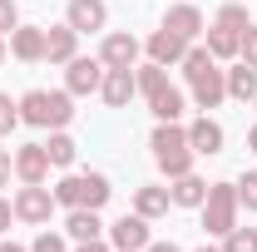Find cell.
Here are the masks:
<instances>
[{"label": "cell", "mask_w": 257, "mask_h": 252, "mask_svg": "<svg viewBox=\"0 0 257 252\" xmlns=\"http://www.w3.org/2000/svg\"><path fill=\"white\" fill-rule=\"evenodd\" d=\"M149 252H178V247H173V242H154Z\"/></svg>", "instance_id": "d590c367"}, {"label": "cell", "mask_w": 257, "mask_h": 252, "mask_svg": "<svg viewBox=\"0 0 257 252\" xmlns=\"http://www.w3.org/2000/svg\"><path fill=\"white\" fill-rule=\"evenodd\" d=\"M20 119H25V124H55L50 94H45V89H30V94L20 99Z\"/></svg>", "instance_id": "2e32d148"}, {"label": "cell", "mask_w": 257, "mask_h": 252, "mask_svg": "<svg viewBox=\"0 0 257 252\" xmlns=\"http://www.w3.org/2000/svg\"><path fill=\"white\" fill-rule=\"evenodd\" d=\"M0 252H25V247H15V242H5V247H0Z\"/></svg>", "instance_id": "8d00e7d4"}, {"label": "cell", "mask_w": 257, "mask_h": 252, "mask_svg": "<svg viewBox=\"0 0 257 252\" xmlns=\"http://www.w3.org/2000/svg\"><path fill=\"white\" fill-rule=\"evenodd\" d=\"M218 25H227V30H247V10H242V5H223V15H218Z\"/></svg>", "instance_id": "4316f807"}, {"label": "cell", "mask_w": 257, "mask_h": 252, "mask_svg": "<svg viewBox=\"0 0 257 252\" xmlns=\"http://www.w3.org/2000/svg\"><path fill=\"white\" fill-rule=\"evenodd\" d=\"M149 55H154V64H173V60H183V55H188V40H183V35H173V30H159L154 40H149Z\"/></svg>", "instance_id": "30bf717a"}, {"label": "cell", "mask_w": 257, "mask_h": 252, "mask_svg": "<svg viewBox=\"0 0 257 252\" xmlns=\"http://www.w3.org/2000/svg\"><path fill=\"white\" fill-rule=\"evenodd\" d=\"M163 30H173V35H183V40H193V35L203 30V15H198L193 5H173V10H168V20H163Z\"/></svg>", "instance_id": "9a60e30c"}, {"label": "cell", "mask_w": 257, "mask_h": 252, "mask_svg": "<svg viewBox=\"0 0 257 252\" xmlns=\"http://www.w3.org/2000/svg\"><path fill=\"white\" fill-rule=\"evenodd\" d=\"M10 168H15V163H10V154H0V188L10 183Z\"/></svg>", "instance_id": "d6a6232c"}, {"label": "cell", "mask_w": 257, "mask_h": 252, "mask_svg": "<svg viewBox=\"0 0 257 252\" xmlns=\"http://www.w3.org/2000/svg\"><path fill=\"white\" fill-rule=\"evenodd\" d=\"M227 94V79H223V69H208L198 84H193V99H198V109H218Z\"/></svg>", "instance_id": "8fae6325"}, {"label": "cell", "mask_w": 257, "mask_h": 252, "mask_svg": "<svg viewBox=\"0 0 257 252\" xmlns=\"http://www.w3.org/2000/svg\"><path fill=\"white\" fill-rule=\"evenodd\" d=\"M154 154H159V168L168 173V178L193 173V144H188V134H183L178 124H163L159 134H154Z\"/></svg>", "instance_id": "6da1fadb"}, {"label": "cell", "mask_w": 257, "mask_h": 252, "mask_svg": "<svg viewBox=\"0 0 257 252\" xmlns=\"http://www.w3.org/2000/svg\"><path fill=\"white\" fill-rule=\"evenodd\" d=\"M223 252H257V232H252V227H232Z\"/></svg>", "instance_id": "484cf974"}, {"label": "cell", "mask_w": 257, "mask_h": 252, "mask_svg": "<svg viewBox=\"0 0 257 252\" xmlns=\"http://www.w3.org/2000/svg\"><path fill=\"white\" fill-rule=\"evenodd\" d=\"M55 203H64V208H104L109 203V178L104 173H74L55 188Z\"/></svg>", "instance_id": "7a4b0ae2"}, {"label": "cell", "mask_w": 257, "mask_h": 252, "mask_svg": "<svg viewBox=\"0 0 257 252\" xmlns=\"http://www.w3.org/2000/svg\"><path fill=\"white\" fill-rule=\"evenodd\" d=\"M10 213H15V208H10V203H5V198H0V232H5V227H10Z\"/></svg>", "instance_id": "836d02e7"}, {"label": "cell", "mask_w": 257, "mask_h": 252, "mask_svg": "<svg viewBox=\"0 0 257 252\" xmlns=\"http://www.w3.org/2000/svg\"><path fill=\"white\" fill-rule=\"evenodd\" d=\"M237 203L257 208V173H247V178H242V188H237Z\"/></svg>", "instance_id": "f546056e"}, {"label": "cell", "mask_w": 257, "mask_h": 252, "mask_svg": "<svg viewBox=\"0 0 257 252\" xmlns=\"http://www.w3.org/2000/svg\"><path fill=\"white\" fill-rule=\"evenodd\" d=\"M15 173H20L25 183H45V173H50V154H45V144H25V149L15 154Z\"/></svg>", "instance_id": "52a82bcc"}, {"label": "cell", "mask_w": 257, "mask_h": 252, "mask_svg": "<svg viewBox=\"0 0 257 252\" xmlns=\"http://www.w3.org/2000/svg\"><path fill=\"white\" fill-rule=\"evenodd\" d=\"M237 55H242V60H247V64L257 69V30H252V25L242 30V45H237Z\"/></svg>", "instance_id": "f1b7e54d"}, {"label": "cell", "mask_w": 257, "mask_h": 252, "mask_svg": "<svg viewBox=\"0 0 257 252\" xmlns=\"http://www.w3.org/2000/svg\"><path fill=\"white\" fill-rule=\"evenodd\" d=\"M134 84H139L144 94L154 99V94L163 89V84H168V74H163V64H149V69H139V79H134Z\"/></svg>", "instance_id": "d4e9b609"}, {"label": "cell", "mask_w": 257, "mask_h": 252, "mask_svg": "<svg viewBox=\"0 0 257 252\" xmlns=\"http://www.w3.org/2000/svg\"><path fill=\"white\" fill-rule=\"evenodd\" d=\"M99 89H104V99H109V109H124L139 84H134L128 69H104V84H99Z\"/></svg>", "instance_id": "9c48e42d"}, {"label": "cell", "mask_w": 257, "mask_h": 252, "mask_svg": "<svg viewBox=\"0 0 257 252\" xmlns=\"http://www.w3.org/2000/svg\"><path fill=\"white\" fill-rule=\"evenodd\" d=\"M198 252H213V247H198Z\"/></svg>", "instance_id": "ab89813d"}, {"label": "cell", "mask_w": 257, "mask_h": 252, "mask_svg": "<svg viewBox=\"0 0 257 252\" xmlns=\"http://www.w3.org/2000/svg\"><path fill=\"white\" fill-rule=\"evenodd\" d=\"M247 144H252V154H257V129H252V134H247Z\"/></svg>", "instance_id": "74e56055"}, {"label": "cell", "mask_w": 257, "mask_h": 252, "mask_svg": "<svg viewBox=\"0 0 257 252\" xmlns=\"http://www.w3.org/2000/svg\"><path fill=\"white\" fill-rule=\"evenodd\" d=\"M227 94L242 99V104H247V99H257V69H252V64H242V69H227Z\"/></svg>", "instance_id": "ffe728a7"}, {"label": "cell", "mask_w": 257, "mask_h": 252, "mask_svg": "<svg viewBox=\"0 0 257 252\" xmlns=\"http://www.w3.org/2000/svg\"><path fill=\"white\" fill-rule=\"evenodd\" d=\"M45 154H50V163H74V154H79V144H74V139H69V134H55V139H50V144H45Z\"/></svg>", "instance_id": "cb8c5ba5"}, {"label": "cell", "mask_w": 257, "mask_h": 252, "mask_svg": "<svg viewBox=\"0 0 257 252\" xmlns=\"http://www.w3.org/2000/svg\"><path fill=\"white\" fill-rule=\"evenodd\" d=\"M35 252H64V237H55V232H40V237H35Z\"/></svg>", "instance_id": "4dcf8cb0"}, {"label": "cell", "mask_w": 257, "mask_h": 252, "mask_svg": "<svg viewBox=\"0 0 257 252\" xmlns=\"http://www.w3.org/2000/svg\"><path fill=\"white\" fill-rule=\"evenodd\" d=\"M74 25H50L45 30V60H74Z\"/></svg>", "instance_id": "7c38bea8"}, {"label": "cell", "mask_w": 257, "mask_h": 252, "mask_svg": "<svg viewBox=\"0 0 257 252\" xmlns=\"http://www.w3.org/2000/svg\"><path fill=\"white\" fill-rule=\"evenodd\" d=\"M50 208H55V193L40 188V183H25V188L15 193V218H25V222H45Z\"/></svg>", "instance_id": "277c9868"}, {"label": "cell", "mask_w": 257, "mask_h": 252, "mask_svg": "<svg viewBox=\"0 0 257 252\" xmlns=\"http://www.w3.org/2000/svg\"><path fill=\"white\" fill-rule=\"evenodd\" d=\"M203 227L218 232V237H227L237 227V188H227V183L208 188V198H203Z\"/></svg>", "instance_id": "3957f363"}, {"label": "cell", "mask_w": 257, "mask_h": 252, "mask_svg": "<svg viewBox=\"0 0 257 252\" xmlns=\"http://www.w3.org/2000/svg\"><path fill=\"white\" fill-rule=\"evenodd\" d=\"M15 30V0H0V35Z\"/></svg>", "instance_id": "1f68e13d"}, {"label": "cell", "mask_w": 257, "mask_h": 252, "mask_svg": "<svg viewBox=\"0 0 257 252\" xmlns=\"http://www.w3.org/2000/svg\"><path fill=\"white\" fill-rule=\"evenodd\" d=\"M188 144H193V154H218L223 149V129L213 124V119H198L188 129Z\"/></svg>", "instance_id": "5bb4252c"}, {"label": "cell", "mask_w": 257, "mask_h": 252, "mask_svg": "<svg viewBox=\"0 0 257 252\" xmlns=\"http://www.w3.org/2000/svg\"><path fill=\"white\" fill-rule=\"evenodd\" d=\"M0 60H5V45H0Z\"/></svg>", "instance_id": "f35d334b"}, {"label": "cell", "mask_w": 257, "mask_h": 252, "mask_svg": "<svg viewBox=\"0 0 257 252\" xmlns=\"http://www.w3.org/2000/svg\"><path fill=\"white\" fill-rule=\"evenodd\" d=\"M10 50H15L20 60H45V30H15Z\"/></svg>", "instance_id": "44dd1931"}, {"label": "cell", "mask_w": 257, "mask_h": 252, "mask_svg": "<svg viewBox=\"0 0 257 252\" xmlns=\"http://www.w3.org/2000/svg\"><path fill=\"white\" fill-rule=\"evenodd\" d=\"M134 203H139V213H144V218L168 213V193H163V188H139V198H134Z\"/></svg>", "instance_id": "603a6c76"}, {"label": "cell", "mask_w": 257, "mask_h": 252, "mask_svg": "<svg viewBox=\"0 0 257 252\" xmlns=\"http://www.w3.org/2000/svg\"><path fill=\"white\" fill-rule=\"evenodd\" d=\"M79 252H109V247H104L99 237H89V242H79Z\"/></svg>", "instance_id": "e575fe53"}, {"label": "cell", "mask_w": 257, "mask_h": 252, "mask_svg": "<svg viewBox=\"0 0 257 252\" xmlns=\"http://www.w3.org/2000/svg\"><path fill=\"white\" fill-rule=\"evenodd\" d=\"M99 60H104V69H134V60H139V40H134V35H109Z\"/></svg>", "instance_id": "5b68a950"}, {"label": "cell", "mask_w": 257, "mask_h": 252, "mask_svg": "<svg viewBox=\"0 0 257 252\" xmlns=\"http://www.w3.org/2000/svg\"><path fill=\"white\" fill-rule=\"evenodd\" d=\"M203 198H208V183H203V178H193V173H178V178H173V203H178V208H198Z\"/></svg>", "instance_id": "e0dca14e"}, {"label": "cell", "mask_w": 257, "mask_h": 252, "mask_svg": "<svg viewBox=\"0 0 257 252\" xmlns=\"http://www.w3.org/2000/svg\"><path fill=\"white\" fill-rule=\"evenodd\" d=\"M237 45H242V35L227 30V25H213V30H208V55H213V60H232Z\"/></svg>", "instance_id": "ac0fdd59"}, {"label": "cell", "mask_w": 257, "mask_h": 252, "mask_svg": "<svg viewBox=\"0 0 257 252\" xmlns=\"http://www.w3.org/2000/svg\"><path fill=\"white\" fill-rule=\"evenodd\" d=\"M104 84V60H69V94H94Z\"/></svg>", "instance_id": "8992f818"}, {"label": "cell", "mask_w": 257, "mask_h": 252, "mask_svg": "<svg viewBox=\"0 0 257 252\" xmlns=\"http://www.w3.org/2000/svg\"><path fill=\"white\" fill-rule=\"evenodd\" d=\"M114 247H119V252L149 247V222H144V213H139V218H119V222H114Z\"/></svg>", "instance_id": "ba28073f"}, {"label": "cell", "mask_w": 257, "mask_h": 252, "mask_svg": "<svg viewBox=\"0 0 257 252\" xmlns=\"http://www.w3.org/2000/svg\"><path fill=\"white\" fill-rule=\"evenodd\" d=\"M69 25L74 30H99L104 25V0H69Z\"/></svg>", "instance_id": "4fadbf2b"}, {"label": "cell", "mask_w": 257, "mask_h": 252, "mask_svg": "<svg viewBox=\"0 0 257 252\" xmlns=\"http://www.w3.org/2000/svg\"><path fill=\"white\" fill-rule=\"evenodd\" d=\"M149 104H154V114H159L163 124H173V119L183 114V94H178L173 84H163V89H159V94H154V99H149Z\"/></svg>", "instance_id": "7402d4cb"}, {"label": "cell", "mask_w": 257, "mask_h": 252, "mask_svg": "<svg viewBox=\"0 0 257 252\" xmlns=\"http://www.w3.org/2000/svg\"><path fill=\"white\" fill-rule=\"evenodd\" d=\"M15 124H20V104H10V94H0V134H10Z\"/></svg>", "instance_id": "83f0119b"}, {"label": "cell", "mask_w": 257, "mask_h": 252, "mask_svg": "<svg viewBox=\"0 0 257 252\" xmlns=\"http://www.w3.org/2000/svg\"><path fill=\"white\" fill-rule=\"evenodd\" d=\"M99 227H104V222L94 218V208H74V213H69V222H64V232H69V237H79V242L99 237Z\"/></svg>", "instance_id": "d6986e66"}]
</instances>
